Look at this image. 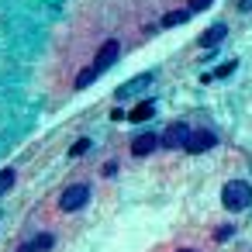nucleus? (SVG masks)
Wrapping results in <instances>:
<instances>
[{
	"label": "nucleus",
	"instance_id": "nucleus-6",
	"mask_svg": "<svg viewBox=\"0 0 252 252\" xmlns=\"http://www.w3.org/2000/svg\"><path fill=\"white\" fill-rule=\"evenodd\" d=\"M156 145H159V135L145 131V135H138V138L131 142V156H138V159H142V156H149V152H152Z\"/></svg>",
	"mask_w": 252,
	"mask_h": 252
},
{
	"label": "nucleus",
	"instance_id": "nucleus-11",
	"mask_svg": "<svg viewBox=\"0 0 252 252\" xmlns=\"http://www.w3.org/2000/svg\"><path fill=\"white\" fill-rule=\"evenodd\" d=\"M94 80H97V69H94V66H90V69H83V73H80V76H76V90H83V87H90V83H94Z\"/></svg>",
	"mask_w": 252,
	"mask_h": 252
},
{
	"label": "nucleus",
	"instance_id": "nucleus-3",
	"mask_svg": "<svg viewBox=\"0 0 252 252\" xmlns=\"http://www.w3.org/2000/svg\"><path fill=\"white\" fill-rule=\"evenodd\" d=\"M187 138H190V128H187L183 121H173V125L159 135V142H162L166 149H183V145H187Z\"/></svg>",
	"mask_w": 252,
	"mask_h": 252
},
{
	"label": "nucleus",
	"instance_id": "nucleus-7",
	"mask_svg": "<svg viewBox=\"0 0 252 252\" xmlns=\"http://www.w3.org/2000/svg\"><path fill=\"white\" fill-rule=\"evenodd\" d=\"M224 35H228V28H224V25H214V28H211V32L200 38V45H204V49H214V45H218Z\"/></svg>",
	"mask_w": 252,
	"mask_h": 252
},
{
	"label": "nucleus",
	"instance_id": "nucleus-4",
	"mask_svg": "<svg viewBox=\"0 0 252 252\" xmlns=\"http://www.w3.org/2000/svg\"><path fill=\"white\" fill-rule=\"evenodd\" d=\"M118 56H121V42H104V49L97 52V63H94V69H97V76L104 73V69H111L114 63H118Z\"/></svg>",
	"mask_w": 252,
	"mask_h": 252
},
{
	"label": "nucleus",
	"instance_id": "nucleus-9",
	"mask_svg": "<svg viewBox=\"0 0 252 252\" xmlns=\"http://www.w3.org/2000/svg\"><path fill=\"white\" fill-rule=\"evenodd\" d=\"M49 245H52V235H38L35 242L21 245V252H42V249H49Z\"/></svg>",
	"mask_w": 252,
	"mask_h": 252
},
{
	"label": "nucleus",
	"instance_id": "nucleus-13",
	"mask_svg": "<svg viewBox=\"0 0 252 252\" xmlns=\"http://www.w3.org/2000/svg\"><path fill=\"white\" fill-rule=\"evenodd\" d=\"M87 149H90V138H80V142H76V149H73V156H83Z\"/></svg>",
	"mask_w": 252,
	"mask_h": 252
},
{
	"label": "nucleus",
	"instance_id": "nucleus-12",
	"mask_svg": "<svg viewBox=\"0 0 252 252\" xmlns=\"http://www.w3.org/2000/svg\"><path fill=\"white\" fill-rule=\"evenodd\" d=\"M14 187V169H0V193H7Z\"/></svg>",
	"mask_w": 252,
	"mask_h": 252
},
{
	"label": "nucleus",
	"instance_id": "nucleus-5",
	"mask_svg": "<svg viewBox=\"0 0 252 252\" xmlns=\"http://www.w3.org/2000/svg\"><path fill=\"white\" fill-rule=\"evenodd\" d=\"M214 131H190V138H187V152H193V156H200V152H207V149H214Z\"/></svg>",
	"mask_w": 252,
	"mask_h": 252
},
{
	"label": "nucleus",
	"instance_id": "nucleus-16",
	"mask_svg": "<svg viewBox=\"0 0 252 252\" xmlns=\"http://www.w3.org/2000/svg\"><path fill=\"white\" fill-rule=\"evenodd\" d=\"M231 231H235V228H231V224H224V228H218V238L224 242V238H231Z\"/></svg>",
	"mask_w": 252,
	"mask_h": 252
},
{
	"label": "nucleus",
	"instance_id": "nucleus-15",
	"mask_svg": "<svg viewBox=\"0 0 252 252\" xmlns=\"http://www.w3.org/2000/svg\"><path fill=\"white\" fill-rule=\"evenodd\" d=\"M231 69H235V63H224V66H221V69H218V73H214V76H228V73H231ZM214 76H211V80H214Z\"/></svg>",
	"mask_w": 252,
	"mask_h": 252
},
{
	"label": "nucleus",
	"instance_id": "nucleus-14",
	"mask_svg": "<svg viewBox=\"0 0 252 252\" xmlns=\"http://www.w3.org/2000/svg\"><path fill=\"white\" fill-rule=\"evenodd\" d=\"M214 0H190V11H204V7H211Z\"/></svg>",
	"mask_w": 252,
	"mask_h": 252
},
{
	"label": "nucleus",
	"instance_id": "nucleus-2",
	"mask_svg": "<svg viewBox=\"0 0 252 252\" xmlns=\"http://www.w3.org/2000/svg\"><path fill=\"white\" fill-rule=\"evenodd\" d=\"M87 200H90V183H73V187L63 190L59 207L63 211H80V207H87Z\"/></svg>",
	"mask_w": 252,
	"mask_h": 252
},
{
	"label": "nucleus",
	"instance_id": "nucleus-10",
	"mask_svg": "<svg viewBox=\"0 0 252 252\" xmlns=\"http://www.w3.org/2000/svg\"><path fill=\"white\" fill-rule=\"evenodd\" d=\"M187 18H190V11H173V14H166V18H162V25H166V28H173V25H183Z\"/></svg>",
	"mask_w": 252,
	"mask_h": 252
},
{
	"label": "nucleus",
	"instance_id": "nucleus-8",
	"mask_svg": "<svg viewBox=\"0 0 252 252\" xmlns=\"http://www.w3.org/2000/svg\"><path fill=\"white\" fill-rule=\"evenodd\" d=\"M152 114H156V104H152V100H142V104H138L128 118H131V121H149Z\"/></svg>",
	"mask_w": 252,
	"mask_h": 252
},
{
	"label": "nucleus",
	"instance_id": "nucleus-1",
	"mask_svg": "<svg viewBox=\"0 0 252 252\" xmlns=\"http://www.w3.org/2000/svg\"><path fill=\"white\" fill-rule=\"evenodd\" d=\"M221 204H224L228 211H245V207L252 204V187H249L245 180H228L224 190H221Z\"/></svg>",
	"mask_w": 252,
	"mask_h": 252
},
{
	"label": "nucleus",
	"instance_id": "nucleus-17",
	"mask_svg": "<svg viewBox=\"0 0 252 252\" xmlns=\"http://www.w3.org/2000/svg\"><path fill=\"white\" fill-rule=\"evenodd\" d=\"M242 11H252V0H242Z\"/></svg>",
	"mask_w": 252,
	"mask_h": 252
},
{
	"label": "nucleus",
	"instance_id": "nucleus-18",
	"mask_svg": "<svg viewBox=\"0 0 252 252\" xmlns=\"http://www.w3.org/2000/svg\"><path fill=\"white\" fill-rule=\"evenodd\" d=\"M180 252H197V249H180Z\"/></svg>",
	"mask_w": 252,
	"mask_h": 252
}]
</instances>
